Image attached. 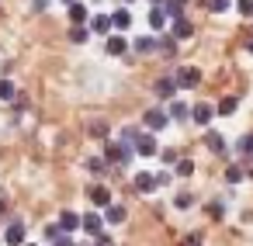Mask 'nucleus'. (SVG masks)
<instances>
[{
  "mask_svg": "<svg viewBox=\"0 0 253 246\" xmlns=\"http://www.w3.org/2000/svg\"><path fill=\"white\" fill-rule=\"evenodd\" d=\"M132 149L135 146H128V142H108L104 146V160L108 163H128L132 160Z\"/></svg>",
  "mask_w": 253,
  "mask_h": 246,
  "instance_id": "nucleus-1",
  "label": "nucleus"
},
{
  "mask_svg": "<svg viewBox=\"0 0 253 246\" xmlns=\"http://www.w3.org/2000/svg\"><path fill=\"white\" fill-rule=\"evenodd\" d=\"M142 122H146V128H149V132H160V128H167L173 118H170V111H163V108H149Z\"/></svg>",
  "mask_w": 253,
  "mask_h": 246,
  "instance_id": "nucleus-2",
  "label": "nucleus"
},
{
  "mask_svg": "<svg viewBox=\"0 0 253 246\" xmlns=\"http://www.w3.org/2000/svg\"><path fill=\"white\" fill-rule=\"evenodd\" d=\"M173 80H177V87H198L201 83V70L198 66H180L173 73Z\"/></svg>",
  "mask_w": 253,
  "mask_h": 246,
  "instance_id": "nucleus-3",
  "label": "nucleus"
},
{
  "mask_svg": "<svg viewBox=\"0 0 253 246\" xmlns=\"http://www.w3.org/2000/svg\"><path fill=\"white\" fill-rule=\"evenodd\" d=\"M153 90H156V97H160V101H173V94H177L180 87H177V80H173V77H163V80H156V87H153Z\"/></svg>",
  "mask_w": 253,
  "mask_h": 246,
  "instance_id": "nucleus-4",
  "label": "nucleus"
},
{
  "mask_svg": "<svg viewBox=\"0 0 253 246\" xmlns=\"http://www.w3.org/2000/svg\"><path fill=\"white\" fill-rule=\"evenodd\" d=\"M132 187L139 191V194H153L160 184H156V173H135V180H132Z\"/></svg>",
  "mask_w": 253,
  "mask_h": 246,
  "instance_id": "nucleus-5",
  "label": "nucleus"
},
{
  "mask_svg": "<svg viewBox=\"0 0 253 246\" xmlns=\"http://www.w3.org/2000/svg\"><path fill=\"white\" fill-rule=\"evenodd\" d=\"M4 243L7 246H25V222H11L7 232H4Z\"/></svg>",
  "mask_w": 253,
  "mask_h": 246,
  "instance_id": "nucleus-6",
  "label": "nucleus"
},
{
  "mask_svg": "<svg viewBox=\"0 0 253 246\" xmlns=\"http://www.w3.org/2000/svg\"><path fill=\"white\" fill-rule=\"evenodd\" d=\"M104 52H108V56H125V52H128V42H125L122 35H108Z\"/></svg>",
  "mask_w": 253,
  "mask_h": 246,
  "instance_id": "nucleus-7",
  "label": "nucleus"
},
{
  "mask_svg": "<svg viewBox=\"0 0 253 246\" xmlns=\"http://www.w3.org/2000/svg\"><path fill=\"white\" fill-rule=\"evenodd\" d=\"M191 118H194V125H208V122L215 118V108H211V104H194V108H191Z\"/></svg>",
  "mask_w": 253,
  "mask_h": 246,
  "instance_id": "nucleus-8",
  "label": "nucleus"
},
{
  "mask_svg": "<svg viewBox=\"0 0 253 246\" xmlns=\"http://www.w3.org/2000/svg\"><path fill=\"white\" fill-rule=\"evenodd\" d=\"M87 194H90V201H94L97 208H111V191H108V187H101V184H94V187H90Z\"/></svg>",
  "mask_w": 253,
  "mask_h": 246,
  "instance_id": "nucleus-9",
  "label": "nucleus"
},
{
  "mask_svg": "<svg viewBox=\"0 0 253 246\" xmlns=\"http://www.w3.org/2000/svg\"><path fill=\"white\" fill-rule=\"evenodd\" d=\"M59 225H63V232H77V229H84V218L77 211H63L59 215Z\"/></svg>",
  "mask_w": 253,
  "mask_h": 246,
  "instance_id": "nucleus-10",
  "label": "nucleus"
},
{
  "mask_svg": "<svg viewBox=\"0 0 253 246\" xmlns=\"http://www.w3.org/2000/svg\"><path fill=\"white\" fill-rule=\"evenodd\" d=\"M170 35H173L177 42H184V39H191V35H194V25H191L187 18H180V21H173V32H170Z\"/></svg>",
  "mask_w": 253,
  "mask_h": 246,
  "instance_id": "nucleus-11",
  "label": "nucleus"
},
{
  "mask_svg": "<svg viewBox=\"0 0 253 246\" xmlns=\"http://www.w3.org/2000/svg\"><path fill=\"white\" fill-rule=\"evenodd\" d=\"M135 153L139 156H156V139L146 132V135H139V142H135Z\"/></svg>",
  "mask_w": 253,
  "mask_h": 246,
  "instance_id": "nucleus-12",
  "label": "nucleus"
},
{
  "mask_svg": "<svg viewBox=\"0 0 253 246\" xmlns=\"http://www.w3.org/2000/svg\"><path fill=\"white\" fill-rule=\"evenodd\" d=\"M115 28V21L108 18V14H97V18H90V32H97V35H108Z\"/></svg>",
  "mask_w": 253,
  "mask_h": 246,
  "instance_id": "nucleus-13",
  "label": "nucleus"
},
{
  "mask_svg": "<svg viewBox=\"0 0 253 246\" xmlns=\"http://www.w3.org/2000/svg\"><path fill=\"white\" fill-rule=\"evenodd\" d=\"M111 21H115V32H128V28H132V14H128L125 7H122V11H115V14H111Z\"/></svg>",
  "mask_w": 253,
  "mask_h": 246,
  "instance_id": "nucleus-14",
  "label": "nucleus"
},
{
  "mask_svg": "<svg viewBox=\"0 0 253 246\" xmlns=\"http://www.w3.org/2000/svg\"><path fill=\"white\" fill-rule=\"evenodd\" d=\"M101 225H104V218H101V215H94V211H87V215H84V232L97 236V232H101Z\"/></svg>",
  "mask_w": 253,
  "mask_h": 246,
  "instance_id": "nucleus-15",
  "label": "nucleus"
},
{
  "mask_svg": "<svg viewBox=\"0 0 253 246\" xmlns=\"http://www.w3.org/2000/svg\"><path fill=\"white\" fill-rule=\"evenodd\" d=\"M163 25H167V11L163 7H153L149 11V28L153 32H163Z\"/></svg>",
  "mask_w": 253,
  "mask_h": 246,
  "instance_id": "nucleus-16",
  "label": "nucleus"
},
{
  "mask_svg": "<svg viewBox=\"0 0 253 246\" xmlns=\"http://www.w3.org/2000/svg\"><path fill=\"white\" fill-rule=\"evenodd\" d=\"M170 118L173 122H184V118H191V108L184 101H170Z\"/></svg>",
  "mask_w": 253,
  "mask_h": 246,
  "instance_id": "nucleus-17",
  "label": "nucleus"
},
{
  "mask_svg": "<svg viewBox=\"0 0 253 246\" xmlns=\"http://www.w3.org/2000/svg\"><path fill=\"white\" fill-rule=\"evenodd\" d=\"M205 146H208L211 153H225V139H222L218 132H208V135H205Z\"/></svg>",
  "mask_w": 253,
  "mask_h": 246,
  "instance_id": "nucleus-18",
  "label": "nucleus"
},
{
  "mask_svg": "<svg viewBox=\"0 0 253 246\" xmlns=\"http://www.w3.org/2000/svg\"><path fill=\"white\" fill-rule=\"evenodd\" d=\"M163 11H167V18H173V21H180V18H184V4H180V0H167Z\"/></svg>",
  "mask_w": 253,
  "mask_h": 246,
  "instance_id": "nucleus-19",
  "label": "nucleus"
},
{
  "mask_svg": "<svg viewBox=\"0 0 253 246\" xmlns=\"http://www.w3.org/2000/svg\"><path fill=\"white\" fill-rule=\"evenodd\" d=\"M70 21H73V25L90 21V18H87V7H84V4H70Z\"/></svg>",
  "mask_w": 253,
  "mask_h": 246,
  "instance_id": "nucleus-20",
  "label": "nucleus"
},
{
  "mask_svg": "<svg viewBox=\"0 0 253 246\" xmlns=\"http://www.w3.org/2000/svg\"><path fill=\"white\" fill-rule=\"evenodd\" d=\"M125 215H128V211H125L122 205H111V208H108V222H111V225H122Z\"/></svg>",
  "mask_w": 253,
  "mask_h": 246,
  "instance_id": "nucleus-21",
  "label": "nucleus"
},
{
  "mask_svg": "<svg viewBox=\"0 0 253 246\" xmlns=\"http://www.w3.org/2000/svg\"><path fill=\"white\" fill-rule=\"evenodd\" d=\"M70 39H73L77 45H84V42L90 39V28H84V25H73V32H70Z\"/></svg>",
  "mask_w": 253,
  "mask_h": 246,
  "instance_id": "nucleus-22",
  "label": "nucleus"
},
{
  "mask_svg": "<svg viewBox=\"0 0 253 246\" xmlns=\"http://www.w3.org/2000/svg\"><path fill=\"white\" fill-rule=\"evenodd\" d=\"M160 52H163V56H173V52H177V39H173V35H163V39H160Z\"/></svg>",
  "mask_w": 253,
  "mask_h": 246,
  "instance_id": "nucleus-23",
  "label": "nucleus"
},
{
  "mask_svg": "<svg viewBox=\"0 0 253 246\" xmlns=\"http://www.w3.org/2000/svg\"><path fill=\"white\" fill-rule=\"evenodd\" d=\"M63 236H70V232H63V225H59V222L45 225V239H49V243H56V239H63Z\"/></svg>",
  "mask_w": 253,
  "mask_h": 246,
  "instance_id": "nucleus-24",
  "label": "nucleus"
},
{
  "mask_svg": "<svg viewBox=\"0 0 253 246\" xmlns=\"http://www.w3.org/2000/svg\"><path fill=\"white\" fill-rule=\"evenodd\" d=\"M236 149H239L243 156H253V132H246V135L236 142Z\"/></svg>",
  "mask_w": 253,
  "mask_h": 246,
  "instance_id": "nucleus-25",
  "label": "nucleus"
},
{
  "mask_svg": "<svg viewBox=\"0 0 253 246\" xmlns=\"http://www.w3.org/2000/svg\"><path fill=\"white\" fill-rule=\"evenodd\" d=\"M14 97H18L14 83H11V80H0V101H14Z\"/></svg>",
  "mask_w": 253,
  "mask_h": 246,
  "instance_id": "nucleus-26",
  "label": "nucleus"
},
{
  "mask_svg": "<svg viewBox=\"0 0 253 246\" xmlns=\"http://www.w3.org/2000/svg\"><path fill=\"white\" fill-rule=\"evenodd\" d=\"M153 49H160V42H153V39H135V52H153Z\"/></svg>",
  "mask_w": 253,
  "mask_h": 246,
  "instance_id": "nucleus-27",
  "label": "nucleus"
},
{
  "mask_svg": "<svg viewBox=\"0 0 253 246\" xmlns=\"http://www.w3.org/2000/svg\"><path fill=\"white\" fill-rule=\"evenodd\" d=\"M236 108H239V101H236V97H225V101H218V115H232Z\"/></svg>",
  "mask_w": 253,
  "mask_h": 246,
  "instance_id": "nucleus-28",
  "label": "nucleus"
},
{
  "mask_svg": "<svg viewBox=\"0 0 253 246\" xmlns=\"http://www.w3.org/2000/svg\"><path fill=\"white\" fill-rule=\"evenodd\" d=\"M104 166H108V160H104V156H94V160H87V170H90V173H104Z\"/></svg>",
  "mask_w": 253,
  "mask_h": 246,
  "instance_id": "nucleus-29",
  "label": "nucleus"
},
{
  "mask_svg": "<svg viewBox=\"0 0 253 246\" xmlns=\"http://www.w3.org/2000/svg\"><path fill=\"white\" fill-rule=\"evenodd\" d=\"M191 173H194V163L191 160H180L177 163V177H191Z\"/></svg>",
  "mask_w": 253,
  "mask_h": 246,
  "instance_id": "nucleus-30",
  "label": "nucleus"
},
{
  "mask_svg": "<svg viewBox=\"0 0 253 246\" xmlns=\"http://www.w3.org/2000/svg\"><path fill=\"white\" fill-rule=\"evenodd\" d=\"M173 205H177V208H191V205H194V198H191L187 191H180V194L173 198Z\"/></svg>",
  "mask_w": 253,
  "mask_h": 246,
  "instance_id": "nucleus-31",
  "label": "nucleus"
},
{
  "mask_svg": "<svg viewBox=\"0 0 253 246\" xmlns=\"http://www.w3.org/2000/svg\"><path fill=\"white\" fill-rule=\"evenodd\" d=\"M229 4H232V0H208V11L222 14V11H229Z\"/></svg>",
  "mask_w": 253,
  "mask_h": 246,
  "instance_id": "nucleus-32",
  "label": "nucleus"
},
{
  "mask_svg": "<svg viewBox=\"0 0 253 246\" xmlns=\"http://www.w3.org/2000/svg\"><path fill=\"white\" fill-rule=\"evenodd\" d=\"M236 11H239L243 18H253V0H239V4H236Z\"/></svg>",
  "mask_w": 253,
  "mask_h": 246,
  "instance_id": "nucleus-33",
  "label": "nucleus"
},
{
  "mask_svg": "<svg viewBox=\"0 0 253 246\" xmlns=\"http://www.w3.org/2000/svg\"><path fill=\"white\" fill-rule=\"evenodd\" d=\"M225 180H229V184H239V180H243V170H239V166H229V170H225Z\"/></svg>",
  "mask_w": 253,
  "mask_h": 246,
  "instance_id": "nucleus-34",
  "label": "nucleus"
},
{
  "mask_svg": "<svg viewBox=\"0 0 253 246\" xmlns=\"http://www.w3.org/2000/svg\"><path fill=\"white\" fill-rule=\"evenodd\" d=\"M94 246H115V239H111L108 232H97V236H94Z\"/></svg>",
  "mask_w": 253,
  "mask_h": 246,
  "instance_id": "nucleus-35",
  "label": "nucleus"
},
{
  "mask_svg": "<svg viewBox=\"0 0 253 246\" xmlns=\"http://www.w3.org/2000/svg\"><path fill=\"white\" fill-rule=\"evenodd\" d=\"M156 184H160V187H167V184H170V173H167V170H160V173H156Z\"/></svg>",
  "mask_w": 253,
  "mask_h": 246,
  "instance_id": "nucleus-36",
  "label": "nucleus"
},
{
  "mask_svg": "<svg viewBox=\"0 0 253 246\" xmlns=\"http://www.w3.org/2000/svg\"><path fill=\"white\" fill-rule=\"evenodd\" d=\"M208 211H211V215H215V218H222V211H225V205H222V201H215V205H211V208H208Z\"/></svg>",
  "mask_w": 253,
  "mask_h": 246,
  "instance_id": "nucleus-37",
  "label": "nucleus"
},
{
  "mask_svg": "<svg viewBox=\"0 0 253 246\" xmlns=\"http://www.w3.org/2000/svg\"><path fill=\"white\" fill-rule=\"evenodd\" d=\"M49 7V0H32V11H45Z\"/></svg>",
  "mask_w": 253,
  "mask_h": 246,
  "instance_id": "nucleus-38",
  "label": "nucleus"
},
{
  "mask_svg": "<svg viewBox=\"0 0 253 246\" xmlns=\"http://www.w3.org/2000/svg\"><path fill=\"white\" fill-rule=\"evenodd\" d=\"M184 246H201V236H198V232H194V236H187V243H184Z\"/></svg>",
  "mask_w": 253,
  "mask_h": 246,
  "instance_id": "nucleus-39",
  "label": "nucleus"
},
{
  "mask_svg": "<svg viewBox=\"0 0 253 246\" xmlns=\"http://www.w3.org/2000/svg\"><path fill=\"white\" fill-rule=\"evenodd\" d=\"M52 246H73V239H70V236H63V239H56Z\"/></svg>",
  "mask_w": 253,
  "mask_h": 246,
  "instance_id": "nucleus-40",
  "label": "nucleus"
},
{
  "mask_svg": "<svg viewBox=\"0 0 253 246\" xmlns=\"http://www.w3.org/2000/svg\"><path fill=\"white\" fill-rule=\"evenodd\" d=\"M246 52H250V56H253V39H250V42H246Z\"/></svg>",
  "mask_w": 253,
  "mask_h": 246,
  "instance_id": "nucleus-41",
  "label": "nucleus"
},
{
  "mask_svg": "<svg viewBox=\"0 0 253 246\" xmlns=\"http://www.w3.org/2000/svg\"><path fill=\"white\" fill-rule=\"evenodd\" d=\"M153 4H156V7H160V4H167V0H153Z\"/></svg>",
  "mask_w": 253,
  "mask_h": 246,
  "instance_id": "nucleus-42",
  "label": "nucleus"
},
{
  "mask_svg": "<svg viewBox=\"0 0 253 246\" xmlns=\"http://www.w3.org/2000/svg\"><path fill=\"white\" fill-rule=\"evenodd\" d=\"M63 4H77V0H63Z\"/></svg>",
  "mask_w": 253,
  "mask_h": 246,
  "instance_id": "nucleus-43",
  "label": "nucleus"
},
{
  "mask_svg": "<svg viewBox=\"0 0 253 246\" xmlns=\"http://www.w3.org/2000/svg\"><path fill=\"white\" fill-rule=\"evenodd\" d=\"M180 4H187V0H180Z\"/></svg>",
  "mask_w": 253,
  "mask_h": 246,
  "instance_id": "nucleus-44",
  "label": "nucleus"
},
{
  "mask_svg": "<svg viewBox=\"0 0 253 246\" xmlns=\"http://www.w3.org/2000/svg\"><path fill=\"white\" fill-rule=\"evenodd\" d=\"M125 4H132V0H125Z\"/></svg>",
  "mask_w": 253,
  "mask_h": 246,
  "instance_id": "nucleus-45",
  "label": "nucleus"
},
{
  "mask_svg": "<svg viewBox=\"0 0 253 246\" xmlns=\"http://www.w3.org/2000/svg\"><path fill=\"white\" fill-rule=\"evenodd\" d=\"M25 246H32V243H25Z\"/></svg>",
  "mask_w": 253,
  "mask_h": 246,
  "instance_id": "nucleus-46",
  "label": "nucleus"
}]
</instances>
